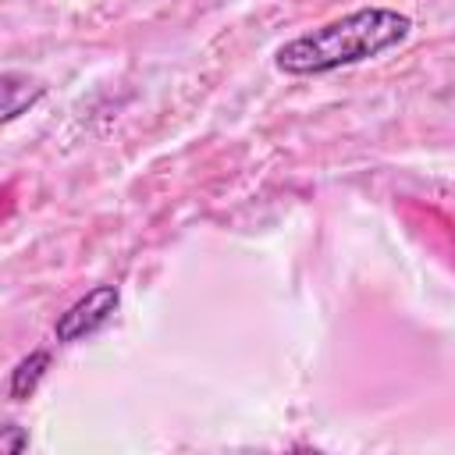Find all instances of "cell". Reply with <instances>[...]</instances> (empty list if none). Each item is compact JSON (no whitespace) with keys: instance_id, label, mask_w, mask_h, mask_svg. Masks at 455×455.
Here are the masks:
<instances>
[{"instance_id":"cell-2","label":"cell","mask_w":455,"mask_h":455,"mask_svg":"<svg viewBox=\"0 0 455 455\" xmlns=\"http://www.w3.org/2000/svg\"><path fill=\"white\" fill-rule=\"evenodd\" d=\"M117 306H121V291L114 284H96L92 291H85L78 302H71L60 313V320L53 327L57 341L68 345V341H82V338L96 334L100 327H107V320L117 313Z\"/></svg>"},{"instance_id":"cell-5","label":"cell","mask_w":455,"mask_h":455,"mask_svg":"<svg viewBox=\"0 0 455 455\" xmlns=\"http://www.w3.org/2000/svg\"><path fill=\"white\" fill-rule=\"evenodd\" d=\"M0 448H4V455H21V451L28 448V434H25L18 423H7V427L0 430Z\"/></svg>"},{"instance_id":"cell-4","label":"cell","mask_w":455,"mask_h":455,"mask_svg":"<svg viewBox=\"0 0 455 455\" xmlns=\"http://www.w3.org/2000/svg\"><path fill=\"white\" fill-rule=\"evenodd\" d=\"M46 366H50V352L46 348H36V352H28L14 370H11V380H7V395L14 398V402H25V398H32V391L39 387V380H43V373H46Z\"/></svg>"},{"instance_id":"cell-3","label":"cell","mask_w":455,"mask_h":455,"mask_svg":"<svg viewBox=\"0 0 455 455\" xmlns=\"http://www.w3.org/2000/svg\"><path fill=\"white\" fill-rule=\"evenodd\" d=\"M0 89H4V124H11L25 107H32L43 96V85L28 75H18V71H4Z\"/></svg>"},{"instance_id":"cell-1","label":"cell","mask_w":455,"mask_h":455,"mask_svg":"<svg viewBox=\"0 0 455 455\" xmlns=\"http://www.w3.org/2000/svg\"><path fill=\"white\" fill-rule=\"evenodd\" d=\"M412 32V18L391 7H359L345 18H334L313 32H302L277 46L274 64L284 75H327L338 68H352L387 53L405 43Z\"/></svg>"}]
</instances>
